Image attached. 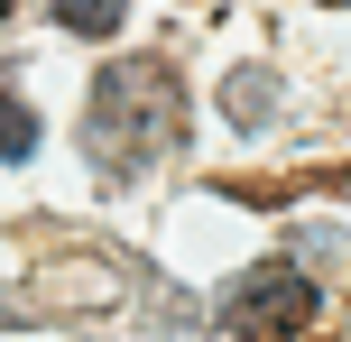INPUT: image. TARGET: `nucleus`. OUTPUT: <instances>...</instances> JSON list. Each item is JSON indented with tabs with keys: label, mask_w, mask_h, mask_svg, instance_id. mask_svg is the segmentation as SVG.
<instances>
[{
	"label": "nucleus",
	"mask_w": 351,
	"mask_h": 342,
	"mask_svg": "<svg viewBox=\"0 0 351 342\" xmlns=\"http://www.w3.org/2000/svg\"><path fill=\"white\" fill-rule=\"evenodd\" d=\"M176 121H185L176 74L158 65V56H139V65H111L102 84H93L84 139H93V158H102V167H139V158H158V148L176 139Z\"/></svg>",
	"instance_id": "nucleus-1"
},
{
	"label": "nucleus",
	"mask_w": 351,
	"mask_h": 342,
	"mask_svg": "<svg viewBox=\"0 0 351 342\" xmlns=\"http://www.w3.org/2000/svg\"><path fill=\"white\" fill-rule=\"evenodd\" d=\"M0 19H10V0H0Z\"/></svg>",
	"instance_id": "nucleus-6"
},
{
	"label": "nucleus",
	"mask_w": 351,
	"mask_h": 342,
	"mask_svg": "<svg viewBox=\"0 0 351 342\" xmlns=\"http://www.w3.org/2000/svg\"><path fill=\"white\" fill-rule=\"evenodd\" d=\"M121 10H130V0H56V19H65L74 37H111V28H121Z\"/></svg>",
	"instance_id": "nucleus-3"
},
{
	"label": "nucleus",
	"mask_w": 351,
	"mask_h": 342,
	"mask_svg": "<svg viewBox=\"0 0 351 342\" xmlns=\"http://www.w3.org/2000/svg\"><path fill=\"white\" fill-rule=\"evenodd\" d=\"M28 148H37V111L0 93V167H19V158H28Z\"/></svg>",
	"instance_id": "nucleus-4"
},
{
	"label": "nucleus",
	"mask_w": 351,
	"mask_h": 342,
	"mask_svg": "<svg viewBox=\"0 0 351 342\" xmlns=\"http://www.w3.org/2000/svg\"><path fill=\"white\" fill-rule=\"evenodd\" d=\"M222 315H231V333H250V342L305 333V324H315V278H305V269H250L241 287L222 296Z\"/></svg>",
	"instance_id": "nucleus-2"
},
{
	"label": "nucleus",
	"mask_w": 351,
	"mask_h": 342,
	"mask_svg": "<svg viewBox=\"0 0 351 342\" xmlns=\"http://www.w3.org/2000/svg\"><path fill=\"white\" fill-rule=\"evenodd\" d=\"M268 111V74H231V121H259Z\"/></svg>",
	"instance_id": "nucleus-5"
}]
</instances>
